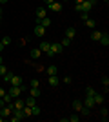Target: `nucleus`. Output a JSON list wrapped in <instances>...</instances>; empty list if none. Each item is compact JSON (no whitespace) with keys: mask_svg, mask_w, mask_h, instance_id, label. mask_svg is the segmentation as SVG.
I'll return each mask as SVG.
<instances>
[{"mask_svg":"<svg viewBox=\"0 0 109 122\" xmlns=\"http://www.w3.org/2000/svg\"><path fill=\"white\" fill-rule=\"evenodd\" d=\"M38 86H40V82L36 80V78H33L31 80V87H38Z\"/></svg>","mask_w":109,"mask_h":122,"instance_id":"obj_34","label":"nucleus"},{"mask_svg":"<svg viewBox=\"0 0 109 122\" xmlns=\"http://www.w3.org/2000/svg\"><path fill=\"white\" fill-rule=\"evenodd\" d=\"M5 93H7V89H5V87H0V98H2V97H4V95H5Z\"/></svg>","mask_w":109,"mask_h":122,"instance_id":"obj_35","label":"nucleus"},{"mask_svg":"<svg viewBox=\"0 0 109 122\" xmlns=\"http://www.w3.org/2000/svg\"><path fill=\"white\" fill-rule=\"evenodd\" d=\"M75 35H76V29H75V27H67V29H66V36H67V38H75Z\"/></svg>","mask_w":109,"mask_h":122,"instance_id":"obj_14","label":"nucleus"},{"mask_svg":"<svg viewBox=\"0 0 109 122\" xmlns=\"http://www.w3.org/2000/svg\"><path fill=\"white\" fill-rule=\"evenodd\" d=\"M84 22H85V25H87L89 29H95V27H96V22H95L93 18H85Z\"/></svg>","mask_w":109,"mask_h":122,"instance_id":"obj_18","label":"nucleus"},{"mask_svg":"<svg viewBox=\"0 0 109 122\" xmlns=\"http://www.w3.org/2000/svg\"><path fill=\"white\" fill-rule=\"evenodd\" d=\"M2 118H4V117H2V115H0V120H2Z\"/></svg>","mask_w":109,"mask_h":122,"instance_id":"obj_44","label":"nucleus"},{"mask_svg":"<svg viewBox=\"0 0 109 122\" xmlns=\"http://www.w3.org/2000/svg\"><path fill=\"white\" fill-rule=\"evenodd\" d=\"M82 106H84V104H82V100H75V102H73V109H75V111H80V109H82Z\"/></svg>","mask_w":109,"mask_h":122,"instance_id":"obj_20","label":"nucleus"},{"mask_svg":"<svg viewBox=\"0 0 109 122\" xmlns=\"http://www.w3.org/2000/svg\"><path fill=\"white\" fill-rule=\"evenodd\" d=\"M11 76H13V73H11L9 69H7V71H5V75H4V80L7 82V84H9V80H11Z\"/></svg>","mask_w":109,"mask_h":122,"instance_id":"obj_29","label":"nucleus"},{"mask_svg":"<svg viewBox=\"0 0 109 122\" xmlns=\"http://www.w3.org/2000/svg\"><path fill=\"white\" fill-rule=\"evenodd\" d=\"M40 55H42V51L38 47H33L31 49V58H40Z\"/></svg>","mask_w":109,"mask_h":122,"instance_id":"obj_19","label":"nucleus"},{"mask_svg":"<svg viewBox=\"0 0 109 122\" xmlns=\"http://www.w3.org/2000/svg\"><path fill=\"white\" fill-rule=\"evenodd\" d=\"M22 111H24V117H33V115H31V107H29V106H24Z\"/></svg>","mask_w":109,"mask_h":122,"instance_id":"obj_24","label":"nucleus"},{"mask_svg":"<svg viewBox=\"0 0 109 122\" xmlns=\"http://www.w3.org/2000/svg\"><path fill=\"white\" fill-rule=\"evenodd\" d=\"M107 115H109V111L105 107H102V120H107Z\"/></svg>","mask_w":109,"mask_h":122,"instance_id":"obj_31","label":"nucleus"},{"mask_svg":"<svg viewBox=\"0 0 109 122\" xmlns=\"http://www.w3.org/2000/svg\"><path fill=\"white\" fill-rule=\"evenodd\" d=\"M35 16H36V20H42L44 16H47V9H46V7H38Z\"/></svg>","mask_w":109,"mask_h":122,"instance_id":"obj_9","label":"nucleus"},{"mask_svg":"<svg viewBox=\"0 0 109 122\" xmlns=\"http://www.w3.org/2000/svg\"><path fill=\"white\" fill-rule=\"evenodd\" d=\"M85 2H89V4H93V5H95V2H96V0H85Z\"/></svg>","mask_w":109,"mask_h":122,"instance_id":"obj_39","label":"nucleus"},{"mask_svg":"<svg viewBox=\"0 0 109 122\" xmlns=\"http://www.w3.org/2000/svg\"><path fill=\"white\" fill-rule=\"evenodd\" d=\"M11 113H13V107L9 106V104H7V106H2L0 107V115H2V117H11Z\"/></svg>","mask_w":109,"mask_h":122,"instance_id":"obj_3","label":"nucleus"},{"mask_svg":"<svg viewBox=\"0 0 109 122\" xmlns=\"http://www.w3.org/2000/svg\"><path fill=\"white\" fill-rule=\"evenodd\" d=\"M47 84L51 87H57L58 84H60V78H58L57 75H51V76H47Z\"/></svg>","mask_w":109,"mask_h":122,"instance_id":"obj_6","label":"nucleus"},{"mask_svg":"<svg viewBox=\"0 0 109 122\" xmlns=\"http://www.w3.org/2000/svg\"><path fill=\"white\" fill-rule=\"evenodd\" d=\"M69 122H78L80 120V117H78V113H75V115H71V117H67Z\"/></svg>","mask_w":109,"mask_h":122,"instance_id":"obj_27","label":"nucleus"},{"mask_svg":"<svg viewBox=\"0 0 109 122\" xmlns=\"http://www.w3.org/2000/svg\"><path fill=\"white\" fill-rule=\"evenodd\" d=\"M44 2H46V4L49 5V4H53V2H55V0H44Z\"/></svg>","mask_w":109,"mask_h":122,"instance_id":"obj_38","label":"nucleus"},{"mask_svg":"<svg viewBox=\"0 0 109 122\" xmlns=\"http://www.w3.org/2000/svg\"><path fill=\"white\" fill-rule=\"evenodd\" d=\"M26 106H29V107H33V106H36V98L35 97H31V95H29V98H26Z\"/></svg>","mask_w":109,"mask_h":122,"instance_id":"obj_15","label":"nucleus"},{"mask_svg":"<svg viewBox=\"0 0 109 122\" xmlns=\"http://www.w3.org/2000/svg\"><path fill=\"white\" fill-rule=\"evenodd\" d=\"M102 84H104V89H105V93H107V89H109V78L107 76H102Z\"/></svg>","mask_w":109,"mask_h":122,"instance_id":"obj_23","label":"nucleus"},{"mask_svg":"<svg viewBox=\"0 0 109 122\" xmlns=\"http://www.w3.org/2000/svg\"><path fill=\"white\" fill-rule=\"evenodd\" d=\"M46 73H47V76H51V75H57V73H58V67H57V66H47Z\"/></svg>","mask_w":109,"mask_h":122,"instance_id":"obj_13","label":"nucleus"},{"mask_svg":"<svg viewBox=\"0 0 109 122\" xmlns=\"http://www.w3.org/2000/svg\"><path fill=\"white\" fill-rule=\"evenodd\" d=\"M33 33H35V36L42 38V36H44V33H46V27H44V25H40L38 22H36V25H35V31H33Z\"/></svg>","mask_w":109,"mask_h":122,"instance_id":"obj_4","label":"nucleus"},{"mask_svg":"<svg viewBox=\"0 0 109 122\" xmlns=\"http://www.w3.org/2000/svg\"><path fill=\"white\" fill-rule=\"evenodd\" d=\"M31 115H33V117L40 115V107H38V106H33V107H31Z\"/></svg>","mask_w":109,"mask_h":122,"instance_id":"obj_25","label":"nucleus"},{"mask_svg":"<svg viewBox=\"0 0 109 122\" xmlns=\"http://www.w3.org/2000/svg\"><path fill=\"white\" fill-rule=\"evenodd\" d=\"M36 22H38V24H40V25H44L46 29H47V27H49V25H51V18H49V16H44L42 20H36Z\"/></svg>","mask_w":109,"mask_h":122,"instance_id":"obj_11","label":"nucleus"},{"mask_svg":"<svg viewBox=\"0 0 109 122\" xmlns=\"http://www.w3.org/2000/svg\"><path fill=\"white\" fill-rule=\"evenodd\" d=\"M2 44H4V46H7V44H11V36H4V38H2Z\"/></svg>","mask_w":109,"mask_h":122,"instance_id":"obj_30","label":"nucleus"},{"mask_svg":"<svg viewBox=\"0 0 109 122\" xmlns=\"http://www.w3.org/2000/svg\"><path fill=\"white\" fill-rule=\"evenodd\" d=\"M82 104H84L85 107H89V109H91L93 106H96V104H95V98L91 97V95H85V98L82 100Z\"/></svg>","mask_w":109,"mask_h":122,"instance_id":"obj_5","label":"nucleus"},{"mask_svg":"<svg viewBox=\"0 0 109 122\" xmlns=\"http://www.w3.org/2000/svg\"><path fill=\"white\" fill-rule=\"evenodd\" d=\"M78 113H82L84 117H87L89 113H91V109H89V107H85V106H82V109H80V111H78Z\"/></svg>","mask_w":109,"mask_h":122,"instance_id":"obj_26","label":"nucleus"},{"mask_svg":"<svg viewBox=\"0 0 109 122\" xmlns=\"http://www.w3.org/2000/svg\"><path fill=\"white\" fill-rule=\"evenodd\" d=\"M64 84H71V76H64Z\"/></svg>","mask_w":109,"mask_h":122,"instance_id":"obj_37","label":"nucleus"},{"mask_svg":"<svg viewBox=\"0 0 109 122\" xmlns=\"http://www.w3.org/2000/svg\"><path fill=\"white\" fill-rule=\"evenodd\" d=\"M58 53H62V44H60V42H53L47 56H55V55H58Z\"/></svg>","mask_w":109,"mask_h":122,"instance_id":"obj_1","label":"nucleus"},{"mask_svg":"<svg viewBox=\"0 0 109 122\" xmlns=\"http://www.w3.org/2000/svg\"><path fill=\"white\" fill-rule=\"evenodd\" d=\"M100 36H102V31H98V29H95L93 33H91V38H93L95 42H98V40H100Z\"/></svg>","mask_w":109,"mask_h":122,"instance_id":"obj_17","label":"nucleus"},{"mask_svg":"<svg viewBox=\"0 0 109 122\" xmlns=\"http://www.w3.org/2000/svg\"><path fill=\"white\" fill-rule=\"evenodd\" d=\"M2 100H4V104H11V102H13V97H11L9 93H5L4 97H2Z\"/></svg>","mask_w":109,"mask_h":122,"instance_id":"obj_22","label":"nucleus"},{"mask_svg":"<svg viewBox=\"0 0 109 122\" xmlns=\"http://www.w3.org/2000/svg\"><path fill=\"white\" fill-rule=\"evenodd\" d=\"M5 71H7V67H5L4 64H0V75L4 76V75H5Z\"/></svg>","mask_w":109,"mask_h":122,"instance_id":"obj_33","label":"nucleus"},{"mask_svg":"<svg viewBox=\"0 0 109 122\" xmlns=\"http://www.w3.org/2000/svg\"><path fill=\"white\" fill-rule=\"evenodd\" d=\"M95 93H96V91H95L93 87H87V89H85V95H91V97H95Z\"/></svg>","mask_w":109,"mask_h":122,"instance_id":"obj_32","label":"nucleus"},{"mask_svg":"<svg viewBox=\"0 0 109 122\" xmlns=\"http://www.w3.org/2000/svg\"><path fill=\"white\" fill-rule=\"evenodd\" d=\"M82 2H85V0H76V4H82Z\"/></svg>","mask_w":109,"mask_h":122,"instance_id":"obj_40","label":"nucleus"},{"mask_svg":"<svg viewBox=\"0 0 109 122\" xmlns=\"http://www.w3.org/2000/svg\"><path fill=\"white\" fill-rule=\"evenodd\" d=\"M29 95L31 97H40V87H29Z\"/></svg>","mask_w":109,"mask_h":122,"instance_id":"obj_16","label":"nucleus"},{"mask_svg":"<svg viewBox=\"0 0 109 122\" xmlns=\"http://www.w3.org/2000/svg\"><path fill=\"white\" fill-rule=\"evenodd\" d=\"M100 44H102V46H109V35L107 33H102V36H100Z\"/></svg>","mask_w":109,"mask_h":122,"instance_id":"obj_12","label":"nucleus"},{"mask_svg":"<svg viewBox=\"0 0 109 122\" xmlns=\"http://www.w3.org/2000/svg\"><path fill=\"white\" fill-rule=\"evenodd\" d=\"M47 7H49L53 13H58V11H62V4H60L58 0H55V2H53V4H49Z\"/></svg>","mask_w":109,"mask_h":122,"instance_id":"obj_7","label":"nucleus"},{"mask_svg":"<svg viewBox=\"0 0 109 122\" xmlns=\"http://www.w3.org/2000/svg\"><path fill=\"white\" fill-rule=\"evenodd\" d=\"M2 62H4V60H2V56H0V64H2Z\"/></svg>","mask_w":109,"mask_h":122,"instance_id":"obj_43","label":"nucleus"},{"mask_svg":"<svg viewBox=\"0 0 109 122\" xmlns=\"http://www.w3.org/2000/svg\"><path fill=\"white\" fill-rule=\"evenodd\" d=\"M60 44H62V47H67V46H71V38H67V36H66V38H64V40L60 42Z\"/></svg>","mask_w":109,"mask_h":122,"instance_id":"obj_28","label":"nucleus"},{"mask_svg":"<svg viewBox=\"0 0 109 122\" xmlns=\"http://www.w3.org/2000/svg\"><path fill=\"white\" fill-rule=\"evenodd\" d=\"M2 49H4V44H2V42H0V51H2Z\"/></svg>","mask_w":109,"mask_h":122,"instance_id":"obj_41","label":"nucleus"},{"mask_svg":"<svg viewBox=\"0 0 109 122\" xmlns=\"http://www.w3.org/2000/svg\"><path fill=\"white\" fill-rule=\"evenodd\" d=\"M38 49H40L42 53H49V49H51V44H49V42H40Z\"/></svg>","mask_w":109,"mask_h":122,"instance_id":"obj_10","label":"nucleus"},{"mask_svg":"<svg viewBox=\"0 0 109 122\" xmlns=\"http://www.w3.org/2000/svg\"><path fill=\"white\" fill-rule=\"evenodd\" d=\"M5 2H7V0H0V4H5Z\"/></svg>","mask_w":109,"mask_h":122,"instance_id":"obj_42","label":"nucleus"},{"mask_svg":"<svg viewBox=\"0 0 109 122\" xmlns=\"http://www.w3.org/2000/svg\"><path fill=\"white\" fill-rule=\"evenodd\" d=\"M95 104H102L104 102V95H100V93H95Z\"/></svg>","mask_w":109,"mask_h":122,"instance_id":"obj_21","label":"nucleus"},{"mask_svg":"<svg viewBox=\"0 0 109 122\" xmlns=\"http://www.w3.org/2000/svg\"><path fill=\"white\" fill-rule=\"evenodd\" d=\"M80 18H82V20H85V18H89V13H80Z\"/></svg>","mask_w":109,"mask_h":122,"instance_id":"obj_36","label":"nucleus"},{"mask_svg":"<svg viewBox=\"0 0 109 122\" xmlns=\"http://www.w3.org/2000/svg\"><path fill=\"white\" fill-rule=\"evenodd\" d=\"M22 82H24V80H22L20 75H13V76H11V80H9V84H11V86H22Z\"/></svg>","mask_w":109,"mask_h":122,"instance_id":"obj_8","label":"nucleus"},{"mask_svg":"<svg viewBox=\"0 0 109 122\" xmlns=\"http://www.w3.org/2000/svg\"><path fill=\"white\" fill-rule=\"evenodd\" d=\"M22 91H24V89H22V86H11L9 89H7V93H9V95H11L13 98L20 97V95H22Z\"/></svg>","mask_w":109,"mask_h":122,"instance_id":"obj_2","label":"nucleus"}]
</instances>
